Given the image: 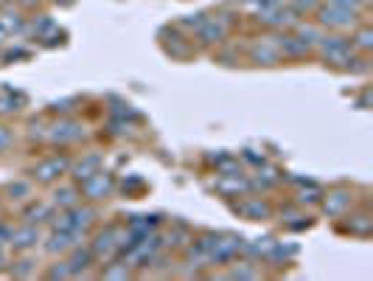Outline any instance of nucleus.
Wrapping results in <instances>:
<instances>
[{
  "instance_id": "1",
  "label": "nucleus",
  "mask_w": 373,
  "mask_h": 281,
  "mask_svg": "<svg viewBox=\"0 0 373 281\" xmlns=\"http://www.w3.org/2000/svg\"><path fill=\"white\" fill-rule=\"evenodd\" d=\"M96 220V211L93 208H68L65 214H59L53 220V231H73V234H82L90 223Z\"/></svg>"
},
{
  "instance_id": "2",
  "label": "nucleus",
  "mask_w": 373,
  "mask_h": 281,
  "mask_svg": "<svg viewBox=\"0 0 373 281\" xmlns=\"http://www.w3.org/2000/svg\"><path fill=\"white\" fill-rule=\"evenodd\" d=\"M68 166H70V161L56 155V158H48V161H42V163H37L34 177H37V180H42V183H51V180H56L59 175H65V172H68Z\"/></svg>"
},
{
  "instance_id": "3",
  "label": "nucleus",
  "mask_w": 373,
  "mask_h": 281,
  "mask_svg": "<svg viewBox=\"0 0 373 281\" xmlns=\"http://www.w3.org/2000/svg\"><path fill=\"white\" fill-rule=\"evenodd\" d=\"M320 23L323 25H331V28H346V25H354L357 23V14L351 8H340V6H329L320 11Z\"/></svg>"
},
{
  "instance_id": "4",
  "label": "nucleus",
  "mask_w": 373,
  "mask_h": 281,
  "mask_svg": "<svg viewBox=\"0 0 373 281\" xmlns=\"http://www.w3.org/2000/svg\"><path fill=\"white\" fill-rule=\"evenodd\" d=\"M351 48H354V42H348L343 37H326L323 39V51H326V56L331 62H348L351 59Z\"/></svg>"
},
{
  "instance_id": "5",
  "label": "nucleus",
  "mask_w": 373,
  "mask_h": 281,
  "mask_svg": "<svg viewBox=\"0 0 373 281\" xmlns=\"http://www.w3.org/2000/svg\"><path fill=\"white\" fill-rule=\"evenodd\" d=\"M110 192H113V177L104 175V172H96V175H90V177L84 180V194H87L90 200H101V197H107Z\"/></svg>"
},
{
  "instance_id": "6",
  "label": "nucleus",
  "mask_w": 373,
  "mask_h": 281,
  "mask_svg": "<svg viewBox=\"0 0 373 281\" xmlns=\"http://www.w3.org/2000/svg\"><path fill=\"white\" fill-rule=\"evenodd\" d=\"M79 239H82V234H73V231H53V234L48 237L45 251H48V254H65V251L76 248Z\"/></svg>"
},
{
  "instance_id": "7",
  "label": "nucleus",
  "mask_w": 373,
  "mask_h": 281,
  "mask_svg": "<svg viewBox=\"0 0 373 281\" xmlns=\"http://www.w3.org/2000/svg\"><path fill=\"white\" fill-rule=\"evenodd\" d=\"M121 248H118V231L115 228H107L104 234H99L96 237V245H93V256H113V254H118Z\"/></svg>"
},
{
  "instance_id": "8",
  "label": "nucleus",
  "mask_w": 373,
  "mask_h": 281,
  "mask_svg": "<svg viewBox=\"0 0 373 281\" xmlns=\"http://www.w3.org/2000/svg\"><path fill=\"white\" fill-rule=\"evenodd\" d=\"M84 135V130L76 124V121H62V124H56L53 130H51V141H56V144H73V141H79Z\"/></svg>"
},
{
  "instance_id": "9",
  "label": "nucleus",
  "mask_w": 373,
  "mask_h": 281,
  "mask_svg": "<svg viewBox=\"0 0 373 281\" xmlns=\"http://www.w3.org/2000/svg\"><path fill=\"white\" fill-rule=\"evenodd\" d=\"M37 242H39V231H37V228H34L31 223H28L25 228H20V231H14V234H11V245H14L17 251H25V248H34Z\"/></svg>"
},
{
  "instance_id": "10",
  "label": "nucleus",
  "mask_w": 373,
  "mask_h": 281,
  "mask_svg": "<svg viewBox=\"0 0 373 281\" xmlns=\"http://www.w3.org/2000/svg\"><path fill=\"white\" fill-rule=\"evenodd\" d=\"M225 31H227V28H225V23H222V20H216V23H213V20H208V17H205V20H202L199 39H202V42H219V39L225 37Z\"/></svg>"
},
{
  "instance_id": "11",
  "label": "nucleus",
  "mask_w": 373,
  "mask_h": 281,
  "mask_svg": "<svg viewBox=\"0 0 373 281\" xmlns=\"http://www.w3.org/2000/svg\"><path fill=\"white\" fill-rule=\"evenodd\" d=\"M99 172V158L96 155H90V158H84V163H79L76 169H73V175L79 177V180H87L90 175H96Z\"/></svg>"
},
{
  "instance_id": "12",
  "label": "nucleus",
  "mask_w": 373,
  "mask_h": 281,
  "mask_svg": "<svg viewBox=\"0 0 373 281\" xmlns=\"http://www.w3.org/2000/svg\"><path fill=\"white\" fill-rule=\"evenodd\" d=\"M76 189H59L56 194H53V203L56 206H62V208H70V206H76Z\"/></svg>"
},
{
  "instance_id": "13",
  "label": "nucleus",
  "mask_w": 373,
  "mask_h": 281,
  "mask_svg": "<svg viewBox=\"0 0 373 281\" xmlns=\"http://www.w3.org/2000/svg\"><path fill=\"white\" fill-rule=\"evenodd\" d=\"M90 259H93V251H84V254L79 251V254H76V256H73V259L68 262V265H70V270H73V276H79V270H84V268H90V265H87Z\"/></svg>"
},
{
  "instance_id": "14",
  "label": "nucleus",
  "mask_w": 373,
  "mask_h": 281,
  "mask_svg": "<svg viewBox=\"0 0 373 281\" xmlns=\"http://www.w3.org/2000/svg\"><path fill=\"white\" fill-rule=\"evenodd\" d=\"M253 56H255V59H267L264 65H275V62H278V51H270L267 45H264V48L258 45V48L253 51Z\"/></svg>"
},
{
  "instance_id": "15",
  "label": "nucleus",
  "mask_w": 373,
  "mask_h": 281,
  "mask_svg": "<svg viewBox=\"0 0 373 281\" xmlns=\"http://www.w3.org/2000/svg\"><path fill=\"white\" fill-rule=\"evenodd\" d=\"M331 200H334V206H326V211H329V214H340V211L351 203V197H348V194H331Z\"/></svg>"
},
{
  "instance_id": "16",
  "label": "nucleus",
  "mask_w": 373,
  "mask_h": 281,
  "mask_svg": "<svg viewBox=\"0 0 373 281\" xmlns=\"http://www.w3.org/2000/svg\"><path fill=\"white\" fill-rule=\"evenodd\" d=\"M48 214H51V206H34L31 211H25V220L37 223V217H48Z\"/></svg>"
},
{
  "instance_id": "17",
  "label": "nucleus",
  "mask_w": 373,
  "mask_h": 281,
  "mask_svg": "<svg viewBox=\"0 0 373 281\" xmlns=\"http://www.w3.org/2000/svg\"><path fill=\"white\" fill-rule=\"evenodd\" d=\"M244 211H247V214H253V217H267V214H270V208H267L264 203H258V200H253Z\"/></svg>"
},
{
  "instance_id": "18",
  "label": "nucleus",
  "mask_w": 373,
  "mask_h": 281,
  "mask_svg": "<svg viewBox=\"0 0 373 281\" xmlns=\"http://www.w3.org/2000/svg\"><path fill=\"white\" fill-rule=\"evenodd\" d=\"M48 276H51V279H70V276H73V270H70V265H68V262H62V265H59V268H53Z\"/></svg>"
},
{
  "instance_id": "19",
  "label": "nucleus",
  "mask_w": 373,
  "mask_h": 281,
  "mask_svg": "<svg viewBox=\"0 0 373 281\" xmlns=\"http://www.w3.org/2000/svg\"><path fill=\"white\" fill-rule=\"evenodd\" d=\"M11 144H14V135H11L6 127H0V152H6Z\"/></svg>"
},
{
  "instance_id": "20",
  "label": "nucleus",
  "mask_w": 373,
  "mask_h": 281,
  "mask_svg": "<svg viewBox=\"0 0 373 281\" xmlns=\"http://www.w3.org/2000/svg\"><path fill=\"white\" fill-rule=\"evenodd\" d=\"M8 194H23V197H28V194H31V186H28V183H11V186H8Z\"/></svg>"
},
{
  "instance_id": "21",
  "label": "nucleus",
  "mask_w": 373,
  "mask_h": 281,
  "mask_svg": "<svg viewBox=\"0 0 373 281\" xmlns=\"http://www.w3.org/2000/svg\"><path fill=\"white\" fill-rule=\"evenodd\" d=\"M357 45H360V48H371V31H368V28H362V31H360Z\"/></svg>"
},
{
  "instance_id": "22",
  "label": "nucleus",
  "mask_w": 373,
  "mask_h": 281,
  "mask_svg": "<svg viewBox=\"0 0 373 281\" xmlns=\"http://www.w3.org/2000/svg\"><path fill=\"white\" fill-rule=\"evenodd\" d=\"M360 3H362V0H331V6H340V8H351V11H354V8L360 6Z\"/></svg>"
},
{
  "instance_id": "23",
  "label": "nucleus",
  "mask_w": 373,
  "mask_h": 281,
  "mask_svg": "<svg viewBox=\"0 0 373 281\" xmlns=\"http://www.w3.org/2000/svg\"><path fill=\"white\" fill-rule=\"evenodd\" d=\"M104 276H107V279H118V276H124V279H127V276H129V270H107Z\"/></svg>"
},
{
  "instance_id": "24",
  "label": "nucleus",
  "mask_w": 373,
  "mask_h": 281,
  "mask_svg": "<svg viewBox=\"0 0 373 281\" xmlns=\"http://www.w3.org/2000/svg\"><path fill=\"white\" fill-rule=\"evenodd\" d=\"M317 0H298V8H312Z\"/></svg>"
}]
</instances>
